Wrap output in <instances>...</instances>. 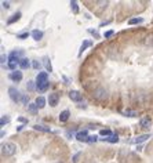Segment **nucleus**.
<instances>
[{"label": "nucleus", "mask_w": 153, "mask_h": 163, "mask_svg": "<svg viewBox=\"0 0 153 163\" xmlns=\"http://www.w3.org/2000/svg\"><path fill=\"white\" fill-rule=\"evenodd\" d=\"M79 155H80V154H76V155H75V158H73V162H75V163L77 162V158H79Z\"/></svg>", "instance_id": "obj_37"}, {"label": "nucleus", "mask_w": 153, "mask_h": 163, "mask_svg": "<svg viewBox=\"0 0 153 163\" xmlns=\"http://www.w3.org/2000/svg\"><path fill=\"white\" fill-rule=\"evenodd\" d=\"M32 37H33L36 41L41 40V39H43V32L39 31V29H35V31L32 32Z\"/></svg>", "instance_id": "obj_10"}, {"label": "nucleus", "mask_w": 153, "mask_h": 163, "mask_svg": "<svg viewBox=\"0 0 153 163\" xmlns=\"http://www.w3.org/2000/svg\"><path fill=\"white\" fill-rule=\"evenodd\" d=\"M28 89H29V90H35V82H28Z\"/></svg>", "instance_id": "obj_29"}, {"label": "nucleus", "mask_w": 153, "mask_h": 163, "mask_svg": "<svg viewBox=\"0 0 153 163\" xmlns=\"http://www.w3.org/2000/svg\"><path fill=\"white\" fill-rule=\"evenodd\" d=\"M29 65H31V62H29V59L28 58H21V61H19V66H21V68L22 69H28L29 68Z\"/></svg>", "instance_id": "obj_14"}, {"label": "nucleus", "mask_w": 153, "mask_h": 163, "mask_svg": "<svg viewBox=\"0 0 153 163\" xmlns=\"http://www.w3.org/2000/svg\"><path fill=\"white\" fill-rule=\"evenodd\" d=\"M33 129H35V130H39V132H46V133L51 132V130H50V127L44 126V124H36V126H33Z\"/></svg>", "instance_id": "obj_16"}, {"label": "nucleus", "mask_w": 153, "mask_h": 163, "mask_svg": "<svg viewBox=\"0 0 153 163\" xmlns=\"http://www.w3.org/2000/svg\"><path fill=\"white\" fill-rule=\"evenodd\" d=\"M37 108H39V107H37L36 102H33V104H29V105H28V109H29V112H32V113H36L37 112Z\"/></svg>", "instance_id": "obj_20"}, {"label": "nucleus", "mask_w": 153, "mask_h": 163, "mask_svg": "<svg viewBox=\"0 0 153 163\" xmlns=\"http://www.w3.org/2000/svg\"><path fill=\"white\" fill-rule=\"evenodd\" d=\"M17 152V145L13 142H4L1 144V154L4 156H13Z\"/></svg>", "instance_id": "obj_1"}, {"label": "nucleus", "mask_w": 153, "mask_h": 163, "mask_svg": "<svg viewBox=\"0 0 153 163\" xmlns=\"http://www.w3.org/2000/svg\"><path fill=\"white\" fill-rule=\"evenodd\" d=\"M1 6L4 9H10V1H1Z\"/></svg>", "instance_id": "obj_34"}, {"label": "nucleus", "mask_w": 153, "mask_h": 163, "mask_svg": "<svg viewBox=\"0 0 153 163\" xmlns=\"http://www.w3.org/2000/svg\"><path fill=\"white\" fill-rule=\"evenodd\" d=\"M113 35V31H108L106 33H105V37H110Z\"/></svg>", "instance_id": "obj_35"}, {"label": "nucleus", "mask_w": 153, "mask_h": 163, "mask_svg": "<svg viewBox=\"0 0 153 163\" xmlns=\"http://www.w3.org/2000/svg\"><path fill=\"white\" fill-rule=\"evenodd\" d=\"M94 95L97 98H101V100H102V98L106 97V90H105V89H98V90L94 93Z\"/></svg>", "instance_id": "obj_12"}, {"label": "nucleus", "mask_w": 153, "mask_h": 163, "mask_svg": "<svg viewBox=\"0 0 153 163\" xmlns=\"http://www.w3.org/2000/svg\"><path fill=\"white\" fill-rule=\"evenodd\" d=\"M69 111H62V112L59 113V122H66L68 119H69Z\"/></svg>", "instance_id": "obj_13"}, {"label": "nucleus", "mask_w": 153, "mask_h": 163, "mask_svg": "<svg viewBox=\"0 0 153 163\" xmlns=\"http://www.w3.org/2000/svg\"><path fill=\"white\" fill-rule=\"evenodd\" d=\"M32 65H33V68L37 69V71H39V69L41 68V64L39 62V61H33V64H32Z\"/></svg>", "instance_id": "obj_28"}, {"label": "nucleus", "mask_w": 153, "mask_h": 163, "mask_svg": "<svg viewBox=\"0 0 153 163\" xmlns=\"http://www.w3.org/2000/svg\"><path fill=\"white\" fill-rule=\"evenodd\" d=\"M88 46H91V41H88V40H86L83 44H81V49H80V53H83V51L86 50V47H88Z\"/></svg>", "instance_id": "obj_26"}, {"label": "nucleus", "mask_w": 153, "mask_h": 163, "mask_svg": "<svg viewBox=\"0 0 153 163\" xmlns=\"http://www.w3.org/2000/svg\"><path fill=\"white\" fill-rule=\"evenodd\" d=\"M149 138H150V136H149V134H142V136L134 138V140H132V142H135V144H139V142H144V141L149 140Z\"/></svg>", "instance_id": "obj_11"}, {"label": "nucleus", "mask_w": 153, "mask_h": 163, "mask_svg": "<svg viewBox=\"0 0 153 163\" xmlns=\"http://www.w3.org/2000/svg\"><path fill=\"white\" fill-rule=\"evenodd\" d=\"M21 18V13H17V14H14L11 18H9V21H7V24H14V22H17L18 19Z\"/></svg>", "instance_id": "obj_18"}, {"label": "nucleus", "mask_w": 153, "mask_h": 163, "mask_svg": "<svg viewBox=\"0 0 153 163\" xmlns=\"http://www.w3.org/2000/svg\"><path fill=\"white\" fill-rule=\"evenodd\" d=\"M18 120H19V122H22V123H26L28 122L26 119H23V118H18Z\"/></svg>", "instance_id": "obj_38"}, {"label": "nucleus", "mask_w": 153, "mask_h": 163, "mask_svg": "<svg viewBox=\"0 0 153 163\" xmlns=\"http://www.w3.org/2000/svg\"><path fill=\"white\" fill-rule=\"evenodd\" d=\"M58 101H59V95H58V93H53V94H50V97H48V102H50V105H51V107H57Z\"/></svg>", "instance_id": "obj_4"}, {"label": "nucleus", "mask_w": 153, "mask_h": 163, "mask_svg": "<svg viewBox=\"0 0 153 163\" xmlns=\"http://www.w3.org/2000/svg\"><path fill=\"white\" fill-rule=\"evenodd\" d=\"M21 55H22V51L18 50V51H11V54H10L9 58L10 59H15V61H21Z\"/></svg>", "instance_id": "obj_9"}, {"label": "nucleus", "mask_w": 153, "mask_h": 163, "mask_svg": "<svg viewBox=\"0 0 153 163\" xmlns=\"http://www.w3.org/2000/svg\"><path fill=\"white\" fill-rule=\"evenodd\" d=\"M29 36V33H28V32H25V33H21V35H19V39H26V37Z\"/></svg>", "instance_id": "obj_33"}, {"label": "nucleus", "mask_w": 153, "mask_h": 163, "mask_svg": "<svg viewBox=\"0 0 153 163\" xmlns=\"http://www.w3.org/2000/svg\"><path fill=\"white\" fill-rule=\"evenodd\" d=\"M76 140L80 141V142H87L88 141V136H87V132L84 130V132H79L76 134Z\"/></svg>", "instance_id": "obj_6"}, {"label": "nucleus", "mask_w": 153, "mask_h": 163, "mask_svg": "<svg viewBox=\"0 0 153 163\" xmlns=\"http://www.w3.org/2000/svg\"><path fill=\"white\" fill-rule=\"evenodd\" d=\"M17 65H19L18 61H15V59H10V58H9V64H7V66H9L11 71L17 69Z\"/></svg>", "instance_id": "obj_17"}, {"label": "nucleus", "mask_w": 153, "mask_h": 163, "mask_svg": "<svg viewBox=\"0 0 153 163\" xmlns=\"http://www.w3.org/2000/svg\"><path fill=\"white\" fill-rule=\"evenodd\" d=\"M9 95H10V98H11L14 102H18V101H21V98H22L21 93H19L15 87H10V89H9Z\"/></svg>", "instance_id": "obj_2"}, {"label": "nucleus", "mask_w": 153, "mask_h": 163, "mask_svg": "<svg viewBox=\"0 0 153 163\" xmlns=\"http://www.w3.org/2000/svg\"><path fill=\"white\" fill-rule=\"evenodd\" d=\"M46 66H47V71H50V72L53 71V68H51V64L48 62V58H46Z\"/></svg>", "instance_id": "obj_31"}, {"label": "nucleus", "mask_w": 153, "mask_h": 163, "mask_svg": "<svg viewBox=\"0 0 153 163\" xmlns=\"http://www.w3.org/2000/svg\"><path fill=\"white\" fill-rule=\"evenodd\" d=\"M4 62H6V55L1 54V65H4Z\"/></svg>", "instance_id": "obj_36"}, {"label": "nucleus", "mask_w": 153, "mask_h": 163, "mask_svg": "<svg viewBox=\"0 0 153 163\" xmlns=\"http://www.w3.org/2000/svg\"><path fill=\"white\" fill-rule=\"evenodd\" d=\"M48 82H46V83H41V84H36V89L39 91H46L47 89H48Z\"/></svg>", "instance_id": "obj_19"}, {"label": "nucleus", "mask_w": 153, "mask_h": 163, "mask_svg": "<svg viewBox=\"0 0 153 163\" xmlns=\"http://www.w3.org/2000/svg\"><path fill=\"white\" fill-rule=\"evenodd\" d=\"M9 122H10L9 116H1V119H0V126H4V124H7Z\"/></svg>", "instance_id": "obj_25"}, {"label": "nucleus", "mask_w": 153, "mask_h": 163, "mask_svg": "<svg viewBox=\"0 0 153 163\" xmlns=\"http://www.w3.org/2000/svg\"><path fill=\"white\" fill-rule=\"evenodd\" d=\"M99 134H101V136H104L105 138H108V137L113 136V134H112V132H110V130H101V132H99Z\"/></svg>", "instance_id": "obj_23"}, {"label": "nucleus", "mask_w": 153, "mask_h": 163, "mask_svg": "<svg viewBox=\"0 0 153 163\" xmlns=\"http://www.w3.org/2000/svg\"><path fill=\"white\" fill-rule=\"evenodd\" d=\"M70 7H72V10H73V13H75V14L79 13V6H77V1H76V0L70 1Z\"/></svg>", "instance_id": "obj_22"}, {"label": "nucleus", "mask_w": 153, "mask_h": 163, "mask_svg": "<svg viewBox=\"0 0 153 163\" xmlns=\"http://www.w3.org/2000/svg\"><path fill=\"white\" fill-rule=\"evenodd\" d=\"M97 141V136H88V141L87 142H95Z\"/></svg>", "instance_id": "obj_32"}, {"label": "nucleus", "mask_w": 153, "mask_h": 163, "mask_svg": "<svg viewBox=\"0 0 153 163\" xmlns=\"http://www.w3.org/2000/svg\"><path fill=\"white\" fill-rule=\"evenodd\" d=\"M123 115H124V116H135L137 113H135L134 111H124V112H123Z\"/></svg>", "instance_id": "obj_27"}, {"label": "nucleus", "mask_w": 153, "mask_h": 163, "mask_svg": "<svg viewBox=\"0 0 153 163\" xmlns=\"http://www.w3.org/2000/svg\"><path fill=\"white\" fill-rule=\"evenodd\" d=\"M35 102L37 104L39 108H44V107H46V98H44V97H41V95H40V97H37Z\"/></svg>", "instance_id": "obj_15"}, {"label": "nucleus", "mask_w": 153, "mask_h": 163, "mask_svg": "<svg viewBox=\"0 0 153 163\" xmlns=\"http://www.w3.org/2000/svg\"><path fill=\"white\" fill-rule=\"evenodd\" d=\"M150 124H152V122H150V119H149V118H142V119H141L139 126L142 127V129L148 130V129H150Z\"/></svg>", "instance_id": "obj_8"}, {"label": "nucleus", "mask_w": 153, "mask_h": 163, "mask_svg": "<svg viewBox=\"0 0 153 163\" xmlns=\"http://www.w3.org/2000/svg\"><path fill=\"white\" fill-rule=\"evenodd\" d=\"M9 77L13 82H21V80H22V73L19 72V71H14V72L10 73Z\"/></svg>", "instance_id": "obj_5"}, {"label": "nucleus", "mask_w": 153, "mask_h": 163, "mask_svg": "<svg viewBox=\"0 0 153 163\" xmlns=\"http://www.w3.org/2000/svg\"><path fill=\"white\" fill-rule=\"evenodd\" d=\"M104 141H109V142H117L119 141V137H117V134H113V136L108 137V138H102Z\"/></svg>", "instance_id": "obj_21"}, {"label": "nucleus", "mask_w": 153, "mask_h": 163, "mask_svg": "<svg viewBox=\"0 0 153 163\" xmlns=\"http://www.w3.org/2000/svg\"><path fill=\"white\" fill-rule=\"evenodd\" d=\"M69 97H70V100H72V101H76V102L81 101V94L79 93V91H76V90L69 91Z\"/></svg>", "instance_id": "obj_7"}, {"label": "nucleus", "mask_w": 153, "mask_h": 163, "mask_svg": "<svg viewBox=\"0 0 153 163\" xmlns=\"http://www.w3.org/2000/svg\"><path fill=\"white\" fill-rule=\"evenodd\" d=\"M48 82V75L46 72H39L36 76V84H41V83H46Z\"/></svg>", "instance_id": "obj_3"}, {"label": "nucleus", "mask_w": 153, "mask_h": 163, "mask_svg": "<svg viewBox=\"0 0 153 163\" xmlns=\"http://www.w3.org/2000/svg\"><path fill=\"white\" fill-rule=\"evenodd\" d=\"M142 21H144L142 18H131L130 21H128V24H130V25H135V24H141Z\"/></svg>", "instance_id": "obj_24"}, {"label": "nucleus", "mask_w": 153, "mask_h": 163, "mask_svg": "<svg viewBox=\"0 0 153 163\" xmlns=\"http://www.w3.org/2000/svg\"><path fill=\"white\" fill-rule=\"evenodd\" d=\"M21 101H22V104L29 105V104H28V102H29V98H28V95H22V98H21Z\"/></svg>", "instance_id": "obj_30"}]
</instances>
